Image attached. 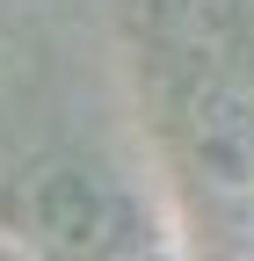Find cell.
<instances>
[{"instance_id": "6da1fadb", "label": "cell", "mask_w": 254, "mask_h": 261, "mask_svg": "<svg viewBox=\"0 0 254 261\" xmlns=\"http://www.w3.org/2000/svg\"><path fill=\"white\" fill-rule=\"evenodd\" d=\"M22 218H29V232H37V247L51 261H94L116 232L102 181H87L80 167H44L22 196Z\"/></svg>"}]
</instances>
